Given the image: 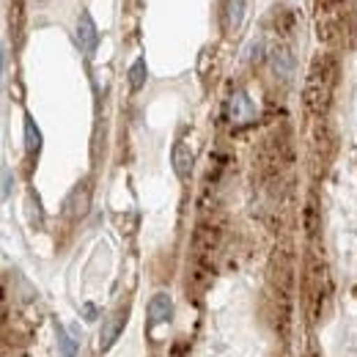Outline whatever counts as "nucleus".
Wrapping results in <instances>:
<instances>
[{
    "label": "nucleus",
    "mask_w": 357,
    "mask_h": 357,
    "mask_svg": "<svg viewBox=\"0 0 357 357\" xmlns=\"http://www.w3.org/2000/svg\"><path fill=\"white\" fill-rule=\"evenodd\" d=\"M333 86H335V63L330 58L313 61L308 80H305V91H303L305 105H308L311 113H316V116L327 113L330 99H333Z\"/></svg>",
    "instance_id": "nucleus-1"
},
{
    "label": "nucleus",
    "mask_w": 357,
    "mask_h": 357,
    "mask_svg": "<svg viewBox=\"0 0 357 357\" xmlns=\"http://www.w3.org/2000/svg\"><path fill=\"white\" fill-rule=\"evenodd\" d=\"M225 116H228V121H231L234 127H248V124H253V121H256L259 110H256L253 99L248 96V91H234V93L228 96Z\"/></svg>",
    "instance_id": "nucleus-2"
},
{
    "label": "nucleus",
    "mask_w": 357,
    "mask_h": 357,
    "mask_svg": "<svg viewBox=\"0 0 357 357\" xmlns=\"http://www.w3.org/2000/svg\"><path fill=\"white\" fill-rule=\"evenodd\" d=\"M89 206H91V184L89 181H80L63 201V215L72 218V220H80L89 215Z\"/></svg>",
    "instance_id": "nucleus-3"
},
{
    "label": "nucleus",
    "mask_w": 357,
    "mask_h": 357,
    "mask_svg": "<svg viewBox=\"0 0 357 357\" xmlns=\"http://www.w3.org/2000/svg\"><path fill=\"white\" fill-rule=\"evenodd\" d=\"M174 319V300L171 294L165 291H157L149 303V324L151 327H160V324H168Z\"/></svg>",
    "instance_id": "nucleus-4"
},
{
    "label": "nucleus",
    "mask_w": 357,
    "mask_h": 357,
    "mask_svg": "<svg viewBox=\"0 0 357 357\" xmlns=\"http://www.w3.org/2000/svg\"><path fill=\"white\" fill-rule=\"evenodd\" d=\"M77 45H80V50L86 55H91L96 50V45H99V31H96V22L91 20L89 11H83L77 17Z\"/></svg>",
    "instance_id": "nucleus-5"
},
{
    "label": "nucleus",
    "mask_w": 357,
    "mask_h": 357,
    "mask_svg": "<svg viewBox=\"0 0 357 357\" xmlns=\"http://www.w3.org/2000/svg\"><path fill=\"white\" fill-rule=\"evenodd\" d=\"M124 327H127V311H119L113 313V316H107V321L102 324V333H99V347L102 349H110L119 341V335L124 333Z\"/></svg>",
    "instance_id": "nucleus-6"
},
{
    "label": "nucleus",
    "mask_w": 357,
    "mask_h": 357,
    "mask_svg": "<svg viewBox=\"0 0 357 357\" xmlns=\"http://www.w3.org/2000/svg\"><path fill=\"white\" fill-rule=\"evenodd\" d=\"M269 63H272L275 77L291 80V75H294V55H291L289 47H275V50L269 52Z\"/></svg>",
    "instance_id": "nucleus-7"
},
{
    "label": "nucleus",
    "mask_w": 357,
    "mask_h": 357,
    "mask_svg": "<svg viewBox=\"0 0 357 357\" xmlns=\"http://www.w3.org/2000/svg\"><path fill=\"white\" fill-rule=\"evenodd\" d=\"M171 162H174V171H176L178 178H190L192 165H195V154H192V149L187 143L178 140L174 146V151H171Z\"/></svg>",
    "instance_id": "nucleus-8"
},
{
    "label": "nucleus",
    "mask_w": 357,
    "mask_h": 357,
    "mask_svg": "<svg viewBox=\"0 0 357 357\" xmlns=\"http://www.w3.org/2000/svg\"><path fill=\"white\" fill-rule=\"evenodd\" d=\"M245 20V0H225L223 3V28L236 31Z\"/></svg>",
    "instance_id": "nucleus-9"
},
{
    "label": "nucleus",
    "mask_w": 357,
    "mask_h": 357,
    "mask_svg": "<svg viewBox=\"0 0 357 357\" xmlns=\"http://www.w3.org/2000/svg\"><path fill=\"white\" fill-rule=\"evenodd\" d=\"M39 149H42V132H39L36 121L31 116H25V151L33 157V154H39Z\"/></svg>",
    "instance_id": "nucleus-10"
},
{
    "label": "nucleus",
    "mask_w": 357,
    "mask_h": 357,
    "mask_svg": "<svg viewBox=\"0 0 357 357\" xmlns=\"http://www.w3.org/2000/svg\"><path fill=\"white\" fill-rule=\"evenodd\" d=\"M146 77H149L146 61H143V58H137V61H135L132 66H130V86H132V91H140V89H143Z\"/></svg>",
    "instance_id": "nucleus-11"
},
{
    "label": "nucleus",
    "mask_w": 357,
    "mask_h": 357,
    "mask_svg": "<svg viewBox=\"0 0 357 357\" xmlns=\"http://www.w3.org/2000/svg\"><path fill=\"white\" fill-rule=\"evenodd\" d=\"M58 347H61L63 357H77V344H75V338L63 327H58Z\"/></svg>",
    "instance_id": "nucleus-12"
},
{
    "label": "nucleus",
    "mask_w": 357,
    "mask_h": 357,
    "mask_svg": "<svg viewBox=\"0 0 357 357\" xmlns=\"http://www.w3.org/2000/svg\"><path fill=\"white\" fill-rule=\"evenodd\" d=\"M20 28H22V3L14 0V3H11V31L20 33Z\"/></svg>",
    "instance_id": "nucleus-13"
},
{
    "label": "nucleus",
    "mask_w": 357,
    "mask_h": 357,
    "mask_svg": "<svg viewBox=\"0 0 357 357\" xmlns=\"http://www.w3.org/2000/svg\"><path fill=\"white\" fill-rule=\"evenodd\" d=\"M261 50H264V39H256L253 45H250V61H261Z\"/></svg>",
    "instance_id": "nucleus-14"
},
{
    "label": "nucleus",
    "mask_w": 357,
    "mask_h": 357,
    "mask_svg": "<svg viewBox=\"0 0 357 357\" xmlns=\"http://www.w3.org/2000/svg\"><path fill=\"white\" fill-rule=\"evenodd\" d=\"M11 171H3V198H8L11 195Z\"/></svg>",
    "instance_id": "nucleus-15"
}]
</instances>
